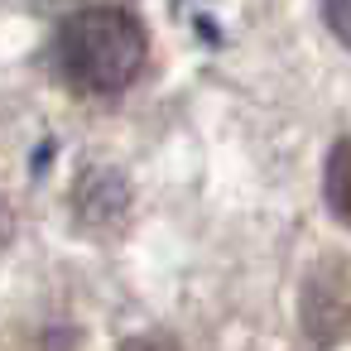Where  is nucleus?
<instances>
[{"instance_id": "obj_1", "label": "nucleus", "mask_w": 351, "mask_h": 351, "mask_svg": "<svg viewBox=\"0 0 351 351\" xmlns=\"http://www.w3.org/2000/svg\"><path fill=\"white\" fill-rule=\"evenodd\" d=\"M145 53H149L145 25L121 5L77 10L58 29V63H63L68 82L82 92H97V97L130 87V77L145 68Z\"/></svg>"}, {"instance_id": "obj_2", "label": "nucleus", "mask_w": 351, "mask_h": 351, "mask_svg": "<svg viewBox=\"0 0 351 351\" xmlns=\"http://www.w3.org/2000/svg\"><path fill=\"white\" fill-rule=\"evenodd\" d=\"M327 202L341 221H351V140H341L327 159Z\"/></svg>"}, {"instance_id": "obj_3", "label": "nucleus", "mask_w": 351, "mask_h": 351, "mask_svg": "<svg viewBox=\"0 0 351 351\" xmlns=\"http://www.w3.org/2000/svg\"><path fill=\"white\" fill-rule=\"evenodd\" d=\"M322 20L332 25V34H337L341 44H351V0H332V5L322 10Z\"/></svg>"}, {"instance_id": "obj_4", "label": "nucleus", "mask_w": 351, "mask_h": 351, "mask_svg": "<svg viewBox=\"0 0 351 351\" xmlns=\"http://www.w3.org/2000/svg\"><path fill=\"white\" fill-rule=\"evenodd\" d=\"M121 351H178V346L164 341V337H135V341H125Z\"/></svg>"}]
</instances>
